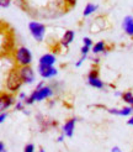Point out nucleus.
Wrapping results in <instances>:
<instances>
[{
  "mask_svg": "<svg viewBox=\"0 0 133 152\" xmlns=\"http://www.w3.org/2000/svg\"><path fill=\"white\" fill-rule=\"evenodd\" d=\"M53 94H54V89L53 88H52L51 86H44L41 89H35L33 92L26 98L25 104L26 105H32L36 102L47 100V99H49L51 96H53Z\"/></svg>",
  "mask_w": 133,
  "mask_h": 152,
  "instance_id": "obj_1",
  "label": "nucleus"
},
{
  "mask_svg": "<svg viewBox=\"0 0 133 152\" xmlns=\"http://www.w3.org/2000/svg\"><path fill=\"white\" fill-rule=\"evenodd\" d=\"M22 84H24V82H22V79L20 77L17 67L11 68V69L9 71V73H7V75H6V79H5L6 90L10 92V93H15V92H17V90H20Z\"/></svg>",
  "mask_w": 133,
  "mask_h": 152,
  "instance_id": "obj_2",
  "label": "nucleus"
},
{
  "mask_svg": "<svg viewBox=\"0 0 133 152\" xmlns=\"http://www.w3.org/2000/svg\"><path fill=\"white\" fill-rule=\"evenodd\" d=\"M32 52L25 46H20L14 51V62L16 67L31 66L32 63Z\"/></svg>",
  "mask_w": 133,
  "mask_h": 152,
  "instance_id": "obj_3",
  "label": "nucleus"
},
{
  "mask_svg": "<svg viewBox=\"0 0 133 152\" xmlns=\"http://www.w3.org/2000/svg\"><path fill=\"white\" fill-rule=\"evenodd\" d=\"M28 31L37 42H42L46 35V25L38 21H31L28 24Z\"/></svg>",
  "mask_w": 133,
  "mask_h": 152,
  "instance_id": "obj_4",
  "label": "nucleus"
},
{
  "mask_svg": "<svg viewBox=\"0 0 133 152\" xmlns=\"http://www.w3.org/2000/svg\"><path fill=\"white\" fill-rule=\"evenodd\" d=\"M86 82L87 84L95 88V89H102L105 87V83L103 80H101V78L99 77V69L98 68H93V69L89 71L87 75H86Z\"/></svg>",
  "mask_w": 133,
  "mask_h": 152,
  "instance_id": "obj_5",
  "label": "nucleus"
},
{
  "mask_svg": "<svg viewBox=\"0 0 133 152\" xmlns=\"http://www.w3.org/2000/svg\"><path fill=\"white\" fill-rule=\"evenodd\" d=\"M16 98L15 95L10 92H3L0 95V110L1 111H6L7 109H10L11 106L15 105L16 103Z\"/></svg>",
  "mask_w": 133,
  "mask_h": 152,
  "instance_id": "obj_6",
  "label": "nucleus"
},
{
  "mask_svg": "<svg viewBox=\"0 0 133 152\" xmlns=\"http://www.w3.org/2000/svg\"><path fill=\"white\" fill-rule=\"evenodd\" d=\"M20 77L24 82V84H32L35 82V71L32 69L31 66H22L17 67Z\"/></svg>",
  "mask_w": 133,
  "mask_h": 152,
  "instance_id": "obj_7",
  "label": "nucleus"
},
{
  "mask_svg": "<svg viewBox=\"0 0 133 152\" xmlns=\"http://www.w3.org/2000/svg\"><path fill=\"white\" fill-rule=\"evenodd\" d=\"M37 72H38V74L43 79H51L58 74V69L54 68V66H41V64H38Z\"/></svg>",
  "mask_w": 133,
  "mask_h": 152,
  "instance_id": "obj_8",
  "label": "nucleus"
},
{
  "mask_svg": "<svg viewBox=\"0 0 133 152\" xmlns=\"http://www.w3.org/2000/svg\"><path fill=\"white\" fill-rule=\"evenodd\" d=\"M75 124H77V118H70L62 125V134L65 135V137H72L74 130H75Z\"/></svg>",
  "mask_w": 133,
  "mask_h": 152,
  "instance_id": "obj_9",
  "label": "nucleus"
},
{
  "mask_svg": "<svg viewBox=\"0 0 133 152\" xmlns=\"http://www.w3.org/2000/svg\"><path fill=\"white\" fill-rule=\"evenodd\" d=\"M107 113L111 115H118V116H131L133 114V106L131 105H124L123 108L117 109V108H108Z\"/></svg>",
  "mask_w": 133,
  "mask_h": 152,
  "instance_id": "obj_10",
  "label": "nucleus"
},
{
  "mask_svg": "<svg viewBox=\"0 0 133 152\" xmlns=\"http://www.w3.org/2000/svg\"><path fill=\"white\" fill-rule=\"evenodd\" d=\"M122 28L124 34L129 36V37H133V16L132 15H127L124 16L123 20H122Z\"/></svg>",
  "mask_w": 133,
  "mask_h": 152,
  "instance_id": "obj_11",
  "label": "nucleus"
},
{
  "mask_svg": "<svg viewBox=\"0 0 133 152\" xmlns=\"http://www.w3.org/2000/svg\"><path fill=\"white\" fill-rule=\"evenodd\" d=\"M56 62H57V58L53 53H44L38 59V64L41 66H54Z\"/></svg>",
  "mask_w": 133,
  "mask_h": 152,
  "instance_id": "obj_12",
  "label": "nucleus"
},
{
  "mask_svg": "<svg viewBox=\"0 0 133 152\" xmlns=\"http://www.w3.org/2000/svg\"><path fill=\"white\" fill-rule=\"evenodd\" d=\"M74 39H75V32H74L73 30H66L61 39V45L66 48V47H69V45H72Z\"/></svg>",
  "mask_w": 133,
  "mask_h": 152,
  "instance_id": "obj_13",
  "label": "nucleus"
},
{
  "mask_svg": "<svg viewBox=\"0 0 133 152\" xmlns=\"http://www.w3.org/2000/svg\"><path fill=\"white\" fill-rule=\"evenodd\" d=\"M91 52L94 55H100V53H106L107 48H106V43L105 41H98L96 43H94V46L91 47Z\"/></svg>",
  "mask_w": 133,
  "mask_h": 152,
  "instance_id": "obj_14",
  "label": "nucleus"
},
{
  "mask_svg": "<svg viewBox=\"0 0 133 152\" xmlns=\"http://www.w3.org/2000/svg\"><path fill=\"white\" fill-rule=\"evenodd\" d=\"M96 10H98V5H95L93 3H87L84 7V10H83V16L84 18H87V16H90V15H93Z\"/></svg>",
  "mask_w": 133,
  "mask_h": 152,
  "instance_id": "obj_15",
  "label": "nucleus"
},
{
  "mask_svg": "<svg viewBox=\"0 0 133 152\" xmlns=\"http://www.w3.org/2000/svg\"><path fill=\"white\" fill-rule=\"evenodd\" d=\"M121 99L124 102V104L133 106V93L131 92V90H126V92H123Z\"/></svg>",
  "mask_w": 133,
  "mask_h": 152,
  "instance_id": "obj_16",
  "label": "nucleus"
},
{
  "mask_svg": "<svg viewBox=\"0 0 133 152\" xmlns=\"http://www.w3.org/2000/svg\"><path fill=\"white\" fill-rule=\"evenodd\" d=\"M25 106H26L25 102H22V100H19V99H17V102L15 103V105H14V109L16 110V111H24V110H25Z\"/></svg>",
  "mask_w": 133,
  "mask_h": 152,
  "instance_id": "obj_17",
  "label": "nucleus"
},
{
  "mask_svg": "<svg viewBox=\"0 0 133 152\" xmlns=\"http://www.w3.org/2000/svg\"><path fill=\"white\" fill-rule=\"evenodd\" d=\"M12 0H0V7L1 9H7V7L10 6Z\"/></svg>",
  "mask_w": 133,
  "mask_h": 152,
  "instance_id": "obj_18",
  "label": "nucleus"
},
{
  "mask_svg": "<svg viewBox=\"0 0 133 152\" xmlns=\"http://www.w3.org/2000/svg\"><path fill=\"white\" fill-rule=\"evenodd\" d=\"M83 45H85V46H87V47H93L94 42H93V40L90 39V37H84L83 39Z\"/></svg>",
  "mask_w": 133,
  "mask_h": 152,
  "instance_id": "obj_19",
  "label": "nucleus"
},
{
  "mask_svg": "<svg viewBox=\"0 0 133 152\" xmlns=\"http://www.w3.org/2000/svg\"><path fill=\"white\" fill-rule=\"evenodd\" d=\"M24 152H35V145L33 143H26L24 147Z\"/></svg>",
  "mask_w": 133,
  "mask_h": 152,
  "instance_id": "obj_20",
  "label": "nucleus"
},
{
  "mask_svg": "<svg viewBox=\"0 0 133 152\" xmlns=\"http://www.w3.org/2000/svg\"><path fill=\"white\" fill-rule=\"evenodd\" d=\"M90 50H91V47H87V46H85V45H83L81 48H80V53L83 56H87V53L90 52Z\"/></svg>",
  "mask_w": 133,
  "mask_h": 152,
  "instance_id": "obj_21",
  "label": "nucleus"
},
{
  "mask_svg": "<svg viewBox=\"0 0 133 152\" xmlns=\"http://www.w3.org/2000/svg\"><path fill=\"white\" fill-rule=\"evenodd\" d=\"M86 57H87V56H83V55H81V57H80V58L77 61V62H75V67H77V68L81 67V64L84 63V61L86 59Z\"/></svg>",
  "mask_w": 133,
  "mask_h": 152,
  "instance_id": "obj_22",
  "label": "nucleus"
},
{
  "mask_svg": "<svg viewBox=\"0 0 133 152\" xmlns=\"http://www.w3.org/2000/svg\"><path fill=\"white\" fill-rule=\"evenodd\" d=\"M7 116H9V114H7V111H1V115H0V123H4V121L7 119Z\"/></svg>",
  "mask_w": 133,
  "mask_h": 152,
  "instance_id": "obj_23",
  "label": "nucleus"
},
{
  "mask_svg": "<svg viewBox=\"0 0 133 152\" xmlns=\"http://www.w3.org/2000/svg\"><path fill=\"white\" fill-rule=\"evenodd\" d=\"M26 98H27V95H26L25 92H20L19 95H17V99H19V100H22V102H25Z\"/></svg>",
  "mask_w": 133,
  "mask_h": 152,
  "instance_id": "obj_24",
  "label": "nucleus"
},
{
  "mask_svg": "<svg viewBox=\"0 0 133 152\" xmlns=\"http://www.w3.org/2000/svg\"><path fill=\"white\" fill-rule=\"evenodd\" d=\"M64 1H65V4L68 5L69 7L75 6V4H77V0H64Z\"/></svg>",
  "mask_w": 133,
  "mask_h": 152,
  "instance_id": "obj_25",
  "label": "nucleus"
},
{
  "mask_svg": "<svg viewBox=\"0 0 133 152\" xmlns=\"http://www.w3.org/2000/svg\"><path fill=\"white\" fill-rule=\"evenodd\" d=\"M44 86H46V83H44V80H41L40 83H37V84H36V88H35V89H41V88H43Z\"/></svg>",
  "mask_w": 133,
  "mask_h": 152,
  "instance_id": "obj_26",
  "label": "nucleus"
},
{
  "mask_svg": "<svg viewBox=\"0 0 133 152\" xmlns=\"http://www.w3.org/2000/svg\"><path fill=\"white\" fill-rule=\"evenodd\" d=\"M0 152H7V151H6V146H5L4 141L0 142Z\"/></svg>",
  "mask_w": 133,
  "mask_h": 152,
  "instance_id": "obj_27",
  "label": "nucleus"
},
{
  "mask_svg": "<svg viewBox=\"0 0 133 152\" xmlns=\"http://www.w3.org/2000/svg\"><path fill=\"white\" fill-rule=\"evenodd\" d=\"M127 124H128L129 126H133V114H132V115L129 116V119L127 120Z\"/></svg>",
  "mask_w": 133,
  "mask_h": 152,
  "instance_id": "obj_28",
  "label": "nucleus"
},
{
  "mask_svg": "<svg viewBox=\"0 0 133 152\" xmlns=\"http://www.w3.org/2000/svg\"><path fill=\"white\" fill-rule=\"evenodd\" d=\"M111 152H122V151H121V148L118 146H115V147L111 148Z\"/></svg>",
  "mask_w": 133,
  "mask_h": 152,
  "instance_id": "obj_29",
  "label": "nucleus"
},
{
  "mask_svg": "<svg viewBox=\"0 0 133 152\" xmlns=\"http://www.w3.org/2000/svg\"><path fill=\"white\" fill-rule=\"evenodd\" d=\"M64 137H65V135H63V134H62V135L57 139V141H58V142H63V141H64Z\"/></svg>",
  "mask_w": 133,
  "mask_h": 152,
  "instance_id": "obj_30",
  "label": "nucleus"
},
{
  "mask_svg": "<svg viewBox=\"0 0 133 152\" xmlns=\"http://www.w3.org/2000/svg\"><path fill=\"white\" fill-rule=\"evenodd\" d=\"M122 93H123V92H120V90H116V92H115V96L121 98V96H122Z\"/></svg>",
  "mask_w": 133,
  "mask_h": 152,
  "instance_id": "obj_31",
  "label": "nucleus"
},
{
  "mask_svg": "<svg viewBox=\"0 0 133 152\" xmlns=\"http://www.w3.org/2000/svg\"><path fill=\"white\" fill-rule=\"evenodd\" d=\"M93 61H94V63H96V64H98V63L100 62V58H99V57H96V58H94Z\"/></svg>",
  "mask_w": 133,
  "mask_h": 152,
  "instance_id": "obj_32",
  "label": "nucleus"
},
{
  "mask_svg": "<svg viewBox=\"0 0 133 152\" xmlns=\"http://www.w3.org/2000/svg\"><path fill=\"white\" fill-rule=\"evenodd\" d=\"M54 104H56V100H51V102H49V103H48V105H49V106H51V108H52V106H53V105H54Z\"/></svg>",
  "mask_w": 133,
  "mask_h": 152,
  "instance_id": "obj_33",
  "label": "nucleus"
},
{
  "mask_svg": "<svg viewBox=\"0 0 133 152\" xmlns=\"http://www.w3.org/2000/svg\"><path fill=\"white\" fill-rule=\"evenodd\" d=\"M38 152H46V150H44V148H42V147H41V148L38 150Z\"/></svg>",
  "mask_w": 133,
  "mask_h": 152,
  "instance_id": "obj_34",
  "label": "nucleus"
}]
</instances>
